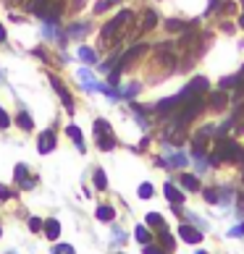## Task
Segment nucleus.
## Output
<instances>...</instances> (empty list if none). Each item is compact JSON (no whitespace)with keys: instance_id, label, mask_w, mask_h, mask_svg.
Returning <instances> with one entry per match:
<instances>
[{"instance_id":"f257e3e1","label":"nucleus","mask_w":244,"mask_h":254,"mask_svg":"<svg viewBox=\"0 0 244 254\" xmlns=\"http://www.w3.org/2000/svg\"><path fill=\"white\" fill-rule=\"evenodd\" d=\"M131 21V11H121L116 18H110V21L102 26V32H100V45L102 48H110V45H116L118 40V34L124 32V26Z\"/></svg>"},{"instance_id":"f03ea898","label":"nucleus","mask_w":244,"mask_h":254,"mask_svg":"<svg viewBox=\"0 0 244 254\" xmlns=\"http://www.w3.org/2000/svg\"><path fill=\"white\" fill-rule=\"evenodd\" d=\"M95 134H97V147L100 149H113L116 147V136H113V131H110V124L108 121H95Z\"/></svg>"},{"instance_id":"7ed1b4c3","label":"nucleus","mask_w":244,"mask_h":254,"mask_svg":"<svg viewBox=\"0 0 244 254\" xmlns=\"http://www.w3.org/2000/svg\"><path fill=\"white\" fill-rule=\"evenodd\" d=\"M37 149H40V155H50L55 149V134L53 131H42L40 139H37Z\"/></svg>"},{"instance_id":"20e7f679","label":"nucleus","mask_w":244,"mask_h":254,"mask_svg":"<svg viewBox=\"0 0 244 254\" xmlns=\"http://www.w3.org/2000/svg\"><path fill=\"white\" fill-rule=\"evenodd\" d=\"M50 84H53V89L58 92V97L63 100V105H66V110H69V113H74V102H71V97H69V89H66L63 84H61L58 79H55V76H50Z\"/></svg>"},{"instance_id":"39448f33","label":"nucleus","mask_w":244,"mask_h":254,"mask_svg":"<svg viewBox=\"0 0 244 254\" xmlns=\"http://www.w3.org/2000/svg\"><path fill=\"white\" fill-rule=\"evenodd\" d=\"M145 50L147 48H142V45H137V48H131L129 53H126V58H121V65H118V71H124V68H129L131 63H134L139 55H145Z\"/></svg>"},{"instance_id":"423d86ee","label":"nucleus","mask_w":244,"mask_h":254,"mask_svg":"<svg viewBox=\"0 0 244 254\" xmlns=\"http://www.w3.org/2000/svg\"><path fill=\"white\" fill-rule=\"evenodd\" d=\"M179 236L186 241V244H197V241H200L202 239V233L200 231H197V228H192V225H181V228H179Z\"/></svg>"},{"instance_id":"0eeeda50","label":"nucleus","mask_w":244,"mask_h":254,"mask_svg":"<svg viewBox=\"0 0 244 254\" xmlns=\"http://www.w3.org/2000/svg\"><path fill=\"white\" fill-rule=\"evenodd\" d=\"M26 176H29V173H26V165H24V163H18V165H16V181H21L24 189H32L37 181H34V178H26Z\"/></svg>"},{"instance_id":"6e6552de","label":"nucleus","mask_w":244,"mask_h":254,"mask_svg":"<svg viewBox=\"0 0 244 254\" xmlns=\"http://www.w3.org/2000/svg\"><path fill=\"white\" fill-rule=\"evenodd\" d=\"M77 76H79V81L84 84V87H87L89 92H100V84L95 81V79H92V73L87 71V68H81L79 73H77Z\"/></svg>"},{"instance_id":"1a4fd4ad","label":"nucleus","mask_w":244,"mask_h":254,"mask_svg":"<svg viewBox=\"0 0 244 254\" xmlns=\"http://www.w3.org/2000/svg\"><path fill=\"white\" fill-rule=\"evenodd\" d=\"M66 134L71 136V142L77 144V149H79V152L84 155V149H87V144H84V136H81V131H79L77 126H69V128H66Z\"/></svg>"},{"instance_id":"9d476101","label":"nucleus","mask_w":244,"mask_h":254,"mask_svg":"<svg viewBox=\"0 0 244 254\" xmlns=\"http://www.w3.org/2000/svg\"><path fill=\"white\" fill-rule=\"evenodd\" d=\"M163 194H165V199H168V202H173V204H179V202L184 199V194L176 189L173 184H165V186H163Z\"/></svg>"},{"instance_id":"9b49d317","label":"nucleus","mask_w":244,"mask_h":254,"mask_svg":"<svg viewBox=\"0 0 244 254\" xmlns=\"http://www.w3.org/2000/svg\"><path fill=\"white\" fill-rule=\"evenodd\" d=\"M186 92H189L192 97H197V95H202V92H208V81L205 79H194L189 87H186Z\"/></svg>"},{"instance_id":"f8f14e48","label":"nucleus","mask_w":244,"mask_h":254,"mask_svg":"<svg viewBox=\"0 0 244 254\" xmlns=\"http://www.w3.org/2000/svg\"><path fill=\"white\" fill-rule=\"evenodd\" d=\"M45 233H48V239H58V233H61V223L50 218L48 223H45Z\"/></svg>"},{"instance_id":"ddd939ff","label":"nucleus","mask_w":244,"mask_h":254,"mask_svg":"<svg viewBox=\"0 0 244 254\" xmlns=\"http://www.w3.org/2000/svg\"><path fill=\"white\" fill-rule=\"evenodd\" d=\"M134 236H137V241H139V244H142V247H145V244H150V241H153V236H150V231L145 228V225H137V231H134Z\"/></svg>"},{"instance_id":"4468645a","label":"nucleus","mask_w":244,"mask_h":254,"mask_svg":"<svg viewBox=\"0 0 244 254\" xmlns=\"http://www.w3.org/2000/svg\"><path fill=\"white\" fill-rule=\"evenodd\" d=\"M113 218H116L113 207H100V210H97V220H100V223H110Z\"/></svg>"},{"instance_id":"2eb2a0df","label":"nucleus","mask_w":244,"mask_h":254,"mask_svg":"<svg viewBox=\"0 0 244 254\" xmlns=\"http://www.w3.org/2000/svg\"><path fill=\"white\" fill-rule=\"evenodd\" d=\"M165 160H168L171 165H176V168H184V165H186V155H181V152H171Z\"/></svg>"},{"instance_id":"dca6fc26","label":"nucleus","mask_w":244,"mask_h":254,"mask_svg":"<svg viewBox=\"0 0 244 254\" xmlns=\"http://www.w3.org/2000/svg\"><path fill=\"white\" fill-rule=\"evenodd\" d=\"M181 186H184V189H189V191H197V189H200V181H197L194 176H181Z\"/></svg>"},{"instance_id":"f3484780","label":"nucleus","mask_w":244,"mask_h":254,"mask_svg":"<svg viewBox=\"0 0 244 254\" xmlns=\"http://www.w3.org/2000/svg\"><path fill=\"white\" fill-rule=\"evenodd\" d=\"M79 58H81L84 63H95L97 55H95V50H92V48H79Z\"/></svg>"},{"instance_id":"a211bd4d","label":"nucleus","mask_w":244,"mask_h":254,"mask_svg":"<svg viewBox=\"0 0 244 254\" xmlns=\"http://www.w3.org/2000/svg\"><path fill=\"white\" fill-rule=\"evenodd\" d=\"M16 124H18V126H21L24 131H32V128H34V124H32V118H29V116H26V113H18V118H16Z\"/></svg>"},{"instance_id":"6ab92c4d","label":"nucleus","mask_w":244,"mask_h":254,"mask_svg":"<svg viewBox=\"0 0 244 254\" xmlns=\"http://www.w3.org/2000/svg\"><path fill=\"white\" fill-rule=\"evenodd\" d=\"M155 21H158L155 13H153V11H147V13H145V18H142V29H145V32H147V29H153Z\"/></svg>"},{"instance_id":"aec40b11","label":"nucleus","mask_w":244,"mask_h":254,"mask_svg":"<svg viewBox=\"0 0 244 254\" xmlns=\"http://www.w3.org/2000/svg\"><path fill=\"white\" fill-rule=\"evenodd\" d=\"M121 3V0H97V5H95V13H102V11H108L110 5H116Z\"/></svg>"},{"instance_id":"412c9836","label":"nucleus","mask_w":244,"mask_h":254,"mask_svg":"<svg viewBox=\"0 0 244 254\" xmlns=\"http://www.w3.org/2000/svg\"><path fill=\"white\" fill-rule=\"evenodd\" d=\"M87 29H89L87 24H74L71 29H69V37H79V34H87Z\"/></svg>"},{"instance_id":"4be33fe9","label":"nucleus","mask_w":244,"mask_h":254,"mask_svg":"<svg viewBox=\"0 0 244 254\" xmlns=\"http://www.w3.org/2000/svg\"><path fill=\"white\" fill-rule=\"evenodd\" d=\"M161 241H163V249H165V252H171V249H173V236H171L168 231L161 233Z\"/></svg>"},{"instance_id":"5701e85b","label":"nucleus","mask_w":244,"mask_h":254,"mask_svg":"<svg viewBox=\"0 0 244 254\" xmlns=\"http://www.w3.org/2000/svg\"><path fill=\"white\" fill-rule=\"evenodd\" d=\"M53 254H77V252H74V247H69V244H55Z\"/></svg>"},{"instance_id":"b1692460","label":"nucleus","mask_w":244,"mask_h":254,"mask_svg":"<svg viewBox=\"0 0 244 254\" xmlns=\"http://www.w3.org/2000/svg\"><path fill=\"white\" fill-rule=\"evenodd\" d=\"M165 29H168V32H181V29H184V21H176V18H171V21H165Z\"/></svg>"},{"instance_id":"393cba45","label":"nucleus","mask_w":244,"mask_h":254,"mask_svg":"<svg viewBox=\"0 0 244 254\" xmlns=\"http://www.w3.org/2000/svg\"><path fill=\"white\" fill-rule=\"evenodd\" d=\"M95 186H97V189H105V186H108V178H105V173H102V171L95 173Z\"/></svg>"},{"instance_id":"a878e982","label":"nucleus","mask_w":244,"mask_h":254,"mask_svg":"<svg viewBox=\"0 0 244 254\" xmlns=\"http://www.w3.org/2000/svg\"><path fill=\"white\" fill-rule=\"evenodd\" d=\"M226 97H229V95H226V92H218V95H215V97L210 100V105H213V108H221V105H223V102H226Z\"/></svg>"},{"instance_id":"bb28decb","label":"nucleus","mask_w":244,"mask_h":254,"mask_svg":"<svg viewBox=\"0 0 244 254\" xmlns=\"http://www.w3.org/2000/svg\"><path fill=\"white\" fill-rule=\"evenodd\" d=\"M139 92V84H131V87H126V89H121V97H134Z\"/></svg>"},{"instance_id":"cd10ccee","label":"nucleus","mask_w":244,"mask_h":254,"mask_svg":"<svg viewBox=\"0 0 244 254\" xmlns=\"http://www.w3.org/2000/svg\"><path fill=\"white\" fill-rule=\"evenodd\" d=\"M139 196H142V199H150V196H153V186L142 184V186H139Z\"/></svg>"},{"instance_id":"c85d7f7f","label":"nucleus","mask_w":244,"mask_h":254,"mask_svg":"<svg viewBox=\"0 0 244 254\" xmlns=\"http://www.w3.org/2000/svg\"><path fill=\"white\" fill-rule=\"evenodd\" d=\"M147 223H150V225H161V223H163V218H161L158 212H150V215H147Z\"/></svg>"},{"instance_id":"c756f323","label":"nucleus","mask_w":244,"mask_h":254,"mask_svg":"<svg viewBox=\"0 0 244 254\" xmlns=\"http://www.w3.org/2000/svg\"><path fill=\"white\" fill-rule=\"evenodd\" d=\"M142 252H145V254H165L163 249H158V247H153V244H145V247H142Z\"/></svg>"},{"instance_id":"7c9ffc66","label":"nucleus","mask_w":244,"mask_h":254,"mask_svg":"<svg viewBox=\"0 0 244 254\" xmlns=\"http://www.w3.org/2000/svg\"><path fill=\"white\" fill-rule=\"evenodd\" d=\"M8 126H11V118H8V116H5V110L0 108V128H8Z\"/></svg>"},{"instance_id":"2f4dec72","label":"nucleus","mask_w":244,"mask_h":254,"mask_svg":"<svg viewBox=\"0 0 244 254\" xmlns=\"http://www.w3.org/2000/svg\"><path fill=\"white\" fill-rule=\"evenodd\" d=\"M11 189H8V186H3V184H0V199H11Z\"/></svg>"},{"instance_id":"473e14b6","label":"nucleus","mask_w":244,"mask_h":254,"mask_svg":"<svg viewBox=\"0 0 244 254\" xmlns=\"http://www.w3.org/2000/svg\"><path fill=\"white\" fill-rule=\"evenodd\" d=\"M29 228H32V231H40V228H42V220H40V218H32V220H29Z\"/></svg>"},{"instance_id":"72a5a7b5","label":"nucleus","mask_w":244,"mask_h":254,"mask_svg":"<svg viewBox=\"0 0 244 254\" xmlns=\"http://www.w3.org/2000/svg\"><path fill=\"white\" fill-rule=\"evenodd\" d=\"M239 233H244V225H237V228H231V236H239Z\"/></svg>"},{"instance_id":"f704fd0d","label":"nucleus","mask_w":244,"mask_h":254,"mask_svg":"<svg viewBox=\"0 0 244 254\" xmlns=\"http://www.w3.org/2000/svg\"><path fill=\"white\" fill-rule=\"evenodd\" d=\"M0 42H5V29H3V24H0Z\"/></svg>"},{"instance_id":"c9c22d12","label":"nucleus","mask_w":244,"mask_h":254,"mask_svg":"<svg viewBox=\"0 0 244 254\" xmlns=\"http://www.w3.org/2000/svg\"><path fill=\"white\" fill-rule=\"evenodd\" d=\"M84 5V0H74V11H77V8H81Z\"/></svg>"},{"instance_id":"e433bc0d","label":"nucleus","mask_w":244,"mask_h":254,"mask_svg":"<svg viewBox=\"0 0 244 254\" xmlns=\"http://www.w3.org/2000/svg\"><path fill=\"white\" fill-rule=\"evenodd\" d=\"M239 26H242V29H244V16H242V18H239Z\"/></svg>"},{"instance_id":"4c0bfd02","label":"nucleus","mask_w":244,"mask_h":254,"mask_svg":"<svg viewBox=\"0 0 244 254\" xmlns=\"http://www.w3.org/2000/svg\"><path fill=\"white\" fill-rule=\"evenodd\" d=\"M197 254H208V252H197Z\"/></svg>"},{"instance_id":"58836bf2","label":"nucleus","mask_w":244,"mask_h":254,"mask_svg":"<svg viewBox=\"0 0 244 254\" xmlns=\"http://www.w3.org/2000/svg\"><path fill=\"white\" fill-rule=\"evenodd\" d=\"M0 233H3V228H0Z\"/></svg>"}]
</instances>
